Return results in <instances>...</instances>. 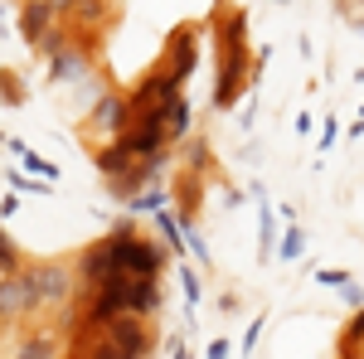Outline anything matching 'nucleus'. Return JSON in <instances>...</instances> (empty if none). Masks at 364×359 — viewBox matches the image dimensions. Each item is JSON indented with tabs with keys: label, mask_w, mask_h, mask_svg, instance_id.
Returning <instances> with one entry per match:
<instances>
[{
	"label": "nucleus",
	"mask_w": 364,
	"mask_h": 359,
	"mask_svg": "<svg viewBox=\"0 0 364 359\" xmlns=\"http://www.w3.org/2000/svg\"><path fill=\"white\" fill-rule=\"evenodd\" d=\"M92 127H102V132H127V102L122 97H102L97 107H92Z\"/></svg>",
	"instance_id": "8"
},
{
	"label": "nucleus",
	"mask_w": 364,
	"mask_h": 359,
	"mask_svg": "<svg viewBox=\"0 0 364 359\" xmlns=\"http://www.w3.org/2000/svg\"><path fill=\"white\" fill-rule=\"evenodd\" d=\"M350 340H364V316L355 321V326H350Z\"/></svg>",
	"instance_id": "16"
},
{
	"label": "nucleus",
	"mask_w": 364,
	"mask_h": 359,
	"mask_svg": "<svg viewBox=\"0 0 364 359\" xmlns=\"http://www.w3.org/2000/svg\"><path fill=\"white\" fill-rule=\"evenodd\" d=\"M15 151H20V156H25V166H29V170H39V175H58V170L49 166V161H44V156H34V151H29V146H15Z\"/></svg>",
	"instance_id": "15"
},
{
	"label": "nucleus",
	"mask_w": 364,
	"mask_h": 359,
	"mask_svg": "<svg viewBox=\"0 0 364 359\" xmlns=\"http://www.w3.org/2000/svg\"><path fill=\"white\" fill-rule=\"evenodd\" d=\"M68 10H73L78 20H87V25H92V20L102 15V0H68Z\"/></svg>",
	"instance_id": "14"
},
{
	"label": "nucleus",
	"mask_w": 364,
	"mask_h": 359,
	"mask_svg": "<svg viewBox=\"0 0 364 359\" xmlns=\"http://www.w3.org/2000/svg\"><path fill=\"white\" fill-rule=\"evenodd\" d=\"M161 127H166V141L190 132V107H185V97H170V102H161Z\"/></svg>",
	"instance_id": "10"
},
{
	"label": "nucleus",
	"mask_w": 364,
	"mask_h": 359,
	"mask_svg": "<svg viewBox=\"0 0 364 359\" xmlns=\"http://www.w3.org/2000/svg\"><path fill=\"white\" fill-rule=\"evenodd\" d=\"M49 58H54V78H78V73H83L78 49H58V54H49Z\"/></svg>",
	"instance_id": "13"
},
{
	"label": "nucleus",
	"mask_w": 364,
	"mask_h": 359,
	"mask_svg": "<svg viewBox=\"0 0 364 359\" xmlns=\"http://www.w3.org/2000/svg\"><path fill=\"white\" fill-rule=\"evenodd\" d=\"M243 78H248V54H224V73L214 83V107H233L243 92Z\"/></svg>",
	"instance_id": "5"
},
{
	"label": "nucleus",
	"mask_w": 364,
	"mask_h": 359,
	"mask_svg": "<svg viewBox=\"0 0 364 359\" xmlns=\"http://www.w3.org/2000/svg\"><path fill=\"white\" fill-rule=\"evenodd\" d=\"M107 340L122 350V359H146V350H151V335L141 331L136 316H117L112 326H107Z\"/></svg>",
	"instance_id": "4"
},
{
	"label": "nucleus",
	"mask_w": 364,
	"mask_h": 359,
	"mask_svg": "<svg viewBox=\"0 0 364 359\" xmlns=\"http://www.w3.org/2000/svg\"><path fill=\"white\" fill-rule=\"evenodd\" d=\"M29 282H34V296H39V306H68V296H73V277L63 272L58 262H39V267H25Z\"/></svg>",
	"instance_id": "2"
},
{
	"label": "nucleus",
	"mask_w": 364,
	"mask_h": 359,
	"mask_svg": "<svg viewBox=\"0 0 364 359\" xmlns=\"http://www.w3.org/2000/svg\"><path fill=\"white\" fill-rule=\"evenodd\" d=\"M107 248H112V262H117V277H161L166 267V252L161 243H151V238H136L132 233V223H117L112 238H107Z\"/></svg>",
	"instance_id": "1"
},
{
	"label": "nucleus",
	"mask_w": 364,
	"mask_h": 359,
	"mask_svg": "<svg viewBox=\"0 0 364 359\" xmlns=\"http://www.w3.org/2000/svg\"><path fill=\"white\" fill-rule=\"evenodd\" d=\"M132 166H136V161L127 156V146H122L117 136H112V146H102V151H97V170H102L107 180H122V175H127Z\"/></svg>",
	"instance_id": "9"
},
{
	"label": "nucleus",
	"mask_w": 364,
	"mask_h": 359,
	"mask_svg": "<svg viewBox=\"0 0 364 359\" xmlns=\"http://www.w3.org/2000/svg\"><path fill=\"white\" fill-rule=\"evenodd\" d=\"M83 282H87V291H97V286L117 282V262H112V248H107V238H102L97 248H87V252H83Z\"/></svg>",
	"instance_id": "6"
},
{
	"label": "nucleus",
	"mask_w": 364,
	"mask_h": 359,
	"mask_svg": "<svg viewBox=\"0 0 364 359\" xmlns=\"http://www.w3.org/2000/svg\"><path fill=\"white\" fill-rule=\"evenodd\" d=\"M243 39H248V15H228L219 25V44L224 54H243Z\"/></svg>",
	"instance_id": "11"
},
{
	"label": "nucleus",
	"mask_w": 364,
	"mask_h": 359,
	"mask_svg": "<svg viewBox=\"0 0 364 359\" xmlns=\"http://www.w3.org/2000/svg\"><path fill=\"white\" fill-rule=\"evenodd\" d=\"M34 306H39V296H34V282H29L25 267L15 277H0V321H20Z\"/></svg>",
	"instance_id": "3"
},
{
	"label": "nucleus",
	"mask_w": 364,
	"mask_h": 359,
	"mask_svg": "<svg viewBox=\"0 0 364 359\" xmlns=\"http://www.w3.org/2000/svg\"><path fill=\"white\" fill-rule=\"evenodd\" d=\"M49 0H29L25 5V15H20V29H25V44H39L44 34H49Z\"/></svg>",
	"instance_id": "7"
},
{
	"label": "nucleus",
	"mask_w": 364,
	"mask_h": 359,
	"mask_svg": "<svg viewBox=\"0 0 364 359\" xmlns=\"http://www.w3.org/2000/svg\"><path fill=\"white\" fill-rule=\"evenodd\" d=\"M54 350H58L54 335H34V340L20 345V355H15V359H54Z\"/></svg>",
	"instance_id": "12"
}]
</instances>
